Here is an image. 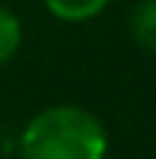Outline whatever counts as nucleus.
Here are the masks:
<instances>
[{"label": "nucleus", "instance_id": "4", "mask_svg": "<svg viewBox=\"0 0 156 159\" xmlns=\"http://www.w3.org/2000/svg\"><path fill=\"white\" fill-rule=\"evenodd\" d=\"M24 44V24L9 6H0V65L12 62Z\"/></svg>", "mask_w": 156, "mask_h": 159}, {"label": "nucleus", "instance_id": "2", "mask_svg": "<svg viewBox=\"0 0 156 159\" xmlns=\"http://www.w3.org/2000/svg\"><path fill=\"white\" fill-rule=\"evenodd\" d=\"M44 9L62 24H86L109 9L112 0H41Z\"/></svg>", "mask_w": 156, "mask_h": 159}, {"label": "nucleus", "instance_id": "3", "mask_svg": "<svg viewBox=\"0 0 156 159\" xmlns=\"http://www.w3.org/2000/svg\"><path fill=\"white\" fill-rule=\"evenodd\" d=\"M130 35L139 47L156 53V0H139L130 12Z\"/></svg>", "mask_w": 156, "mask_h": 159}, {"label": "nucleus", "instance_id": "1", "mask_svg": "<svg viewBox=\"0 0 156 159\" xmlns=\"http://www.w3.org/2000/svg\"><path fill=\"white\" fill-rule=\"evenodd\" d=\"M18 150L21 159H106L109 136L94 112L59 103L33 115Z\"/></svg>", "mask_w": 156, "mask_h": 159}]
</instances>
